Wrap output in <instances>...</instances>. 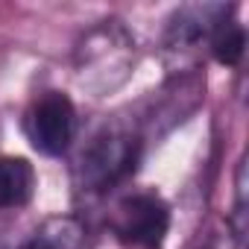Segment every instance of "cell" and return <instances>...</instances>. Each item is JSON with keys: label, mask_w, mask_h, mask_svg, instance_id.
Masks as SVG:
<instances>
[{"label": "cell", "mask_w": 249, "mask_h": 249, "mask_svg": "<svg viewBox=\"0 0 249 249\" xmlns=\"http://www.w3.org/2000/svg\"><path fill=\"white\" fill-rule=\"evenodd\" d=\"M85 243V223L76 214H53L47 217L24 249H82Z\"/></svg>", "instance_id": "52a82bcc"}, {"label": "cell", "mask_w": 249, "mask_h": 249, "mask_svg": "<svg viewBox=\"0 0 249 249\" xmlns=\"http://www.w3.org/2000/svg\"><path fill=\"white\" fill-rule=\"evenodd\" d=\"M24 135L41 156H65L76 135V106L62 91H41L24 111Z\"/></svg>", "instance_id": "277c9868"}, {"label": "cell", "mask_w": 249, "mask_h": 249, "mask_svg": "<svg viewBox=\"0 0 249 249\" xmlns=\"http://www.w3.org/2000/svg\"><path fill=\"white\" fill-rule=\"evenodd\" d=\"M108 229L129 249H161L170 231V205L156 191L123 194L111 208Z\"/></svg>", "instance_id": "3957f363"}, {"label": "cell", "mask_w": 249, "mask_h": 249, "mask_svg": "<svg viewBox=\"0 0 249 249\" xmlns=\"http://www.w3.org/2000/svg\"><path fill=\"white\" fill-rule=\"evenodd\" d=\"M0 249H3V246H0Z\"/></svg>", "instance_id": "8fae6325"}, {"label": "cell", "mask_w": 249, "mask_h": 249, "mask_svg": "<svg viewBox=\"0 0 249 249\" xmlns=\"http://www.w3.org/2000/svg\"><path fill=\"white\" fill-rule=\"evenodd\" d=\"M211 249H217V246H211Z\"/></svg>", "instance_id": "30bf717a"}, {"label": "cell", "mask_w": 249, "mask_h": 249, "mask_svg": "<svg viewBox=\"0 0 249 249\" xmlns=\"http://www.w3.org/2000/svg\"><path fill=\"white\" fill-rule=\"evenodd\" d=\"M144 138L132 123H106L100 126L73 161V182L82 194H106L126 182L141 161Z\"/></svg>", "instance_id": "6da1fadb"}, {"label": "cell", "mask_w": 249, "mask_h": 249, "mask_svg": "<svg viewBox=\"0 0 249 249\" xmlns=\"http://www.w3.org/2000/svg\"><path fill=\"white\" fill-rule=\"evenodd\" d=\"M229 223H231L234 240H243V231H246V161L243 159L237 161V170H234V214Z\"/></svg>", "instance_id": "9c48e42d"}, {"label": "cell", "mask_w": 249, "mask_h": 249, "mask_svg": "<svg viewBox=\"0 0 249 249\" xmlns=\"http://www.w3.org/2000/svg\"><path fill=\"white\" fill-rule=\"evenodd\" d=\"M36 170L21 156H0V211L24 208L36 194Z\"/></svg>", "instance_id": "8992f818"}, {"label": "cell", "mask_w": 249, "mask_h": 249, "mask_svg": "<svg viewBox=\"0 0 249 249\" xmlns=\"http://www.w3.org/2000/svg\"><path fill=\"white\" fill-rule=\"evenodd\" d=\"M135 68V41L117 21H103L88 30L76 47V76L94 97L117 88Z\"/></svg>", "instance_id": "7a4b0ae2"}, {"label": "cell", "mask_w": 249, "mask_h": 249, "mask_svg": "<svg viewBox=\"0 0 249 249\" xmlns=\"http://www.w3.org/2000/svg\"><path fill=\"white\" fill-rule=\"evenodd\" d=\"M208 53L226 68L240 65V59L246 53V30H243V24H237L231 18V9H226L220 15V21L214 24L211 38H208Z\"/></svg>", "instance_id": "ba28073f"}, {"label": "cell", "mask_w": 249, "mask_h": 249, "mask_svg": "<svg viewBox=\"0 0 249 249\" xmlns=\"http://www.w3.org/2000/svg\"><path fill=\"white\" fill-rule=\"evenodd\" d=\"M229 6H217V3H202V6H182L170 15L167 27H164V56L176 65H194L196 56L202 53V47L208 50V38L214 24L220 21V15Z\"/></svg>", "instance_id": "5b68a950"}]
</instances>
